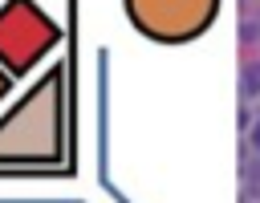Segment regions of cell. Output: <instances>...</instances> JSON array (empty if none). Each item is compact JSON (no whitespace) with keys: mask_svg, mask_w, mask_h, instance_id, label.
<instances>
[{"mask_svg":"<svg viewBox=\"0 0 260 203\" xmlns=\"http://www.w3.org/2000/svg\"><path fill=\"white\" fill-rule=\"evenodd\" d=\"M240 101H260V69H256V61H248L244 69H240Z\"/></svg>","mask_w":260,"mask_h":203,"instance_id":"cell-1","label":"cell"},{"mask_svg":"<svg viewBox=\"0 0 260 203\" xmlns=\"http://www.w3.org/2000/svg\"><path fill=\"white\" fill-rule=\"evenodd\" d=\"M252 126H256V114H252V101H244V106H240V130L248 134Z\"/></svg>","mask_w":260,"mask_h":203,"instance_id":"cell-3","label":"cell"},{"mask_svg":"<svg viewBox=\"0 0 260 203\" xmlns=\"http://www.w3.org/2000/svg\"><path fill=\"white\" fill-rule=\"evenodd\" d=\"M260 41V16H244L240 20V45H256Z\"/></svg>","mask_w":260,"mask_h":203,"instance_id":"cell-2","label":"cell"},{"mask_svg":"<svg viewBox=\"0 0 260 203\" xmlns=\"http://www.w3.org/2000/svg\"><path fill=\"white\" fill-rule=\"evenodd\" d=\"M244 142H248V146H252V150L260 154V118H256V126H252V130L244 134Z\"/></svg>","mask_w":260,"mask_h":203,"instance_id":"cell-4","label":"cell"},{"mask_svg":"<svg viewBox=\"0 0 260 203\" xmlns=\"http://www.w3.org/2000/svg\"><path fill=\"white\" fill-rule=\"evenodd\" d=\"M256 69H260V61H256Z\"/></svg>","mask_w":260,"mask_h":203,"instance_id":"cell-5","label":"cell"}]
</instances>
